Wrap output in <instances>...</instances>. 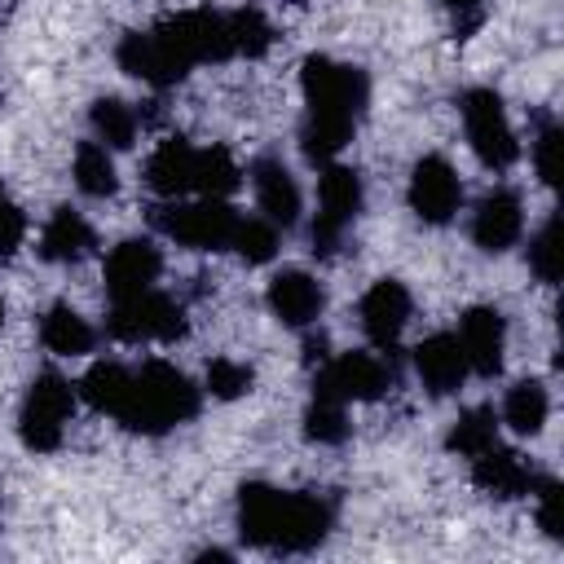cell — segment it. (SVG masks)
Returning a JSON list of instances; mask_svg holds the SVG:
<instances>
[{
  "label": "cell",
  "instance_id": "obj_1",
  "mask_svg": "<svg viewBox=\"0 0 564 564\" xmlns=\"http://www.w3.org/2000/svg\"><path fill=\"white\" fill-rule=\"evenodd\" d=\"M115 62L123 75L150 84V88H172L181 84L194 66H220L234 62L229 44V18L225 9H185L172 13L145 31H128L115 48Z\"/></svg>",
  "mask_w": 564,
  "mask_h": 564
},
{
  "label": "cell",
  "instance_id": "obj_2",
  "mask_svg": "<svg viewBox=\"0 0 564 564\" xmlns=\"http://www.w3.org/2000/svg\"><path fill=\"white\" fill-rule=\"evenodd\" d=\"M300 97H304V119H300V150L308 163H330L348 150L357 137V123L370 106V75L352 62L313 53L300 66Z\"/></svg>",
  "mask_w": 564,
  "mask_h": 564
},
{
  "label": "cell",
  "instance_id": "obj_3",
  "mask_svg": "<svg viewBox=\"0 0 564 564\" xmlns=\"http://www.w3.org/2000/svg\"><path fill=\"white\" fill-rule=\"evenodd\" d=\"M238 538L269 555H308L335 529V502L308 489H278L247 480L234 502Z\"/></svg>",
  "mask_w": 564,
  "mask_h": 564
},
{
  "label": "cell",
  "instance_id": "obj_4",
  "mask_svg": "<svg viewBox=\"0 0 564 564\" xmlns=\"http://www.w3.org/2000/svg\"><path fill=\"white\" fill-rule=\"evenodd\" d=\"M203 410V388L172 361L150 357L132 370L128 379V397L115 410L119 427L137 432V436H163L181 423H189Z\"/></svg>",
  "mask_w": 564,
  "mask_h": 564
},
{
  "label": "cell",
  "instance_id": "obj_5",
  "mask_svg": "<svg viewBox=\"0 0 564 564\" xmlns=\"http://www.w3.org/2000/svg\"><path fill=\"white\" fill-rule=\"evenodd\" d=\"M79 410V388L62 370H40L18 405V441L31 454H53L66 441V427Z\"/></svg>",
  "mask_w": 564,
  "mask_h": 564
},
{
  "label": "cell",
  "instance_id": "obj_6",
  "mask_svg": "<svg viewBox=\"0 0 564 564\" xmlns=\"http://www.w3.org/2000/svg\"><path fill=\"white\" fill-rule=\"evenodd\" d=\"M366 207V181L357 167L330 159L322 163V176H317V212H313V225H308V242L317 256H335L344 251L357 216Z\"/></svg>",
  "mask_w": 564,
  "mask_h": 564
},
{
  "label": "cell",
  "instance_id": "obj_7",
  "mask_svg": "<svg viewBox=\"0 0 564 564\" xmlns=\"http://www.w3.org/2000/svg\"><path fill=\"white\" fill-rule=\"evenodd\" d=\"M458 119H463V137L476 154L480 167L489 172H507L516 167L520 159V137L511 128V115H507V101L498 88L489 84H476L458 97Z\"/></svg>",
  "mask_w": 564,
  "mask_h": 564
},
{
  "label": "cell",
  "instance_id": "obj_8",
  "mask_svg": "<svg viewBox=\"0 0 564 564\" xmlns=\"http://www.w3.org/2000/svg\"><path fill=\"white\" fill-rule=\"evenodd\" d=\"M238 207L229 198H167L159 212H154V225L163 238H172L176 247H189V251H229L234 242V229H238Z\"/></svg>",
  "mask_w": 564,
  "mask_h": 564
},
{
  "label": "cell",
  "instance_id": "obj_9",
  "mask_svg": "<svg viewBox=\"0 0 564 564\" xmlns=\"http://www.w3.org/2000/svg\"><path fill=\"white\" fill-rule=\"evenodd\" d=\"M189 322L185 308L163 295L159 286L128 295V300H110V317H106V335L119 344H176L185 339Z\"/></svg>",
  "mask_w": 564,
  "mask_h": 564
},
{
  "label": "cell",
  "instance_id": "obj_10",
  "mask_svg": "<svg viewBox=\"0 0 564 564\" xmlns=\"http://www.w3.org/2000/svg\"><path fill=\"white\" fill-rule=\"evenodd\" d=\"M388 388H392V366L375 348L335 352L313 370V397H330V401H344V405L379 401Z\"/></svg>",
  "mask_w": 564,
  "mask_h": 564
},
{
  "label": "cell",
  "instance_id": "obj_11",
  "mask_svg": "<svg viewBox=\"0 0 564 564\" xmlns=\"http://www.w3.org/2000/svg\"><path fill=\"white\" fill-rule=\"evenodd\" d=\"M405 203L423 225H449L463 207V176L445 154H423L410 167Z\"/></svg>",
  "mask_w": 564,
  "mask_h": 564
},
{
  "label": "cell",
  "instance_id": "obj_12",
  "mask_svg": "<svg viewBox=\"0 0 564 564\" xmlns=\"http://www.w3.org/2000/svg\"><path fill=\"white\" fill-rule=\"evenodd\" d=\"M410 313H414V295L401 278H375L366 286V295L357 300V322L375 352H392L401 344Z\"/></svg>",
  "mask_w": 564,
  "mask_h": 564
},
{
  "label": "cell",
  "instance_id": "obj_13",
  "mask_svg": "<svg viewBox=\"0 0 564 564\" xmlns=\"http://www.w3.org/2000/svg\"><path fill=\"white\" fill-rule=\"evenodd\" d=\"M159 278H163V247L154 238H119L101 260V282L110 300L141 295L159 286Z\"/></svg>",
  "mask_w": 564,
  "mask_h": 564
},
{
  "label": "cell",
  "instance_id": "obj_14",
  "mask_svg": "<svg viewBox=\"0 0 564 564\" xmlns=\"http://www.w3.org/2000/svg\"><path fill=\"white\" fill-rule=\"evenodd\" d=\"M524 238V198L511 185H494L471 207V242L485 256H502Z\"/></svg>",
  "mask_w": 564,
  "mask_h": 564
},
{
  "label": "cell",
  "instance_id": "obj_15",
  "mask_svg": "<svg viewBox=\"0 0 564 564\" xmlns=\"http://www.w3.org/2000/svg\"><path fill=\"white\" fill-rule=\"evenodd\" d=\"M264 308L291 330H313L326 313V286L308 269H278L264 286Z\"/></svg>",
  "mask_w": 564,
  "mask_h": 564
},
{
  "label": "cell",
  "instance_id": "obj_16",
  "mask_svg": "<svg viewBox=\"0 0 564 564\" xmlns=\"http://www.w3.org/2000/svg\"><path fill=\"white\" fill-rule=\"evenodd\" d=\"M454 335L463 344V357H467V370L471 375H480V379L502 375V361H507V317H502V308L471 304L458 317V330Z\"/></svg>",
  "mask_w": 564,
  "mask_h": 564
},
{
  "label": "cell",
  "instance_id": "obj_17",
  "mask_svg": "<svg viewBox=\"0 0 564 564\" xmlns=\"http://www.w3.org/2000/svg\"><path fill=\"white\" fill-rule=\"evenodd\" d=\"M247 181H251V194H256V212L264 220H273L278 229H291L304 212V189L295 181V172L278 159V154H260L251 167H247Z\"/></svg>",
  "mask_w": 564,
  "mask_h": 564
},
{
  "label": "cell",
  "instance_id": "obj_18",
  "mask_svg": "<svg viewBox=\"0 0 564 564\" xmlns=\"http://www.w3.org/2000/svg\"><path fill=\"white\" fill-rule=\"evenodd\" d=\"M467 463H471V485L485 489L489 498H529L542 480V471L520 449H511L502 441H494L489 449H480Z\"/></svg>",
  "mask_w": 564,
  "mask_h": 564
},
{
  "label": "cell",
  "instance_id": "obj_19",
  "mask_svg": "<svg viewBox=\"0 0 564 564\" xmlns=\"http://www.w3.org/2000/svg\"><path fill=\"white\" fill-rule=\"evenodd\" d=\"M414 375L419 383L432 392V397H454L463 383H467V357H463V344L454 330H432L427 339L414 344Z\"/></svg>",
  "mask_w": 564,
  "mask_h": 564
},
{
  "label": "cell",
  "instance_id": "obj_20",
  "mask_svg": "<svg viewBox=\"0 0 564 564\" xmlns=\"http://www.w3.org/2000/svg\"><path fill=\"white\" fill-rule=\"evenodd\" d=\"M35 251H40V260H48V264H79V260H88V256L97 251V229L84 220V212L57 207V212L44 220Z\"/></svg>",
  "mask_w": 564,
  "mask_h": 564
},
{
  "label": "cell",
  "instance_id": "obj_21",
  "mask_svg": "<svg viewBox=\"0 0 564 564\" xmlns=\"http://www.w3.org/2000/svg\"><path fill=\"white\" fill-rule=\"evenodd\" d=\"M194 154H198V145H189L181 132L176 137H163L150 150V159H145V185L159 198H185V194H194Z\"/></svg>",
  "mask_w": 564,
  "mask_h": 564
},
{
  "label": "cell",
  "instance_id": "obj_22",
  "mask_svg": "<svg viewBox=\"0 0 564 564\" xmlns=\"http://www.w3.org/2000/svg\"><path fill=\"white\" fill-rule=\"evenodd\" d=\"M40 344L53 352V357H84L97 348V330L93 322L70 308V304H48L40 313Z\"/></svg>",
  "mask_w": 564,
  "mask_h": 564
},
{
  "label": "cell",
  "instance_id": "obj_23",
  "mask_svg": "<svg viewBox=\"0 0 564 564\" xmlns=\"http://www.w3.org/2000/svg\"><path fill=\"white\" fill-rule=\"evenodd\" d=\"M551 419V388L542 379H516L502 397V410H498V423L511 427L516 436H538Z\"/></svg>",
  "mask_w": 564,
  "mask_h": 564
},
{
  "label": "cell",
  "instance_id": "obj_24",
  "mask_svg": "<svg viewBox=\"0 0 564 564\" xmlns=\"http://www.w3.org/2000/svg\"><path fill=\"white\" fill-rule=\"evenodd\" d=\"M88 128H93V141H101L106 150H132L141 132V115L123 97H97L88 106Z\"/></svg>",
  "mask_w": 564,
  "mask_h": 564
},
{
  "label": "cell",
  "instance_id": "obj_25",
  "mask_svg": "<svg viewBox=\"0 0 564 564\" xmlns=\"http://www.w3.org/2000/svg\"><path fill=\"white\" fill-rule=\"evenodd\" d=\"M70 176H75V189H79L84 198H115V194H119L115 150H106L101 141H79V145H75Z\"/></svg>",
  "mask_w": 564,
  "mask_h": 564
},
{
  "label": "cell",
  "instance_id": "obj_26",
  "mask_svg": "<svg viewBox=\"0 0 564 564\" xmlns=\"http://www.w3.org/2000/svg\"><path fill=\"white\" fill-rule=\"evenodd\" d=\"M128 379H132V366H123V361H93L79 375L75 388H79V401H88L97 414H110L115 419V410L128 397Z\"/></svg>",
  "mask_w": 564,
  "mask_h": 564
},
{
  "label": "cell",
  "instance_id": "obj_27",
  "mask_svg": "<svg viewBox=\"0 0 564 564\" xmlns=\"http://www.w3.org/2000/svg\"><path fill=\"white\" fill-rule=\"evenodd\" d=\"M498 414H494V405H467V410H458V419L449 423V432H445V449L449 454H458V458H476L480 449H489L494 441H498Z\"/></svg>",
  "mask_w": 564,
  "mask_h": 564
},
{
  "label": "cell",
  "instance_id": "obj_28",
  "mask_svg": "<svg viewBox=\"0 0 564 564\" xmlns=\"http://www.w3.org/2000/svg\"><path fill=\"white\" fill-rule=\"evenodd\" d=\"M242 185V167L225 145H203L194 154V194L203 198H229Z\"/></svg>",
  "mask_w": 564,
  "mask_h": 564
},
{
  "label": "cell",
  "instance_id": "obj_29",
  "mask_svg": "<svg viewBox=\"0 0 564 564\" xmlns=\"http://www.w3.org/2000/svg\"><path fill=\"white\" fill-rule=\"evenodd\" d=\"M229 44H234V57H264L273 48V22L256 9V4H242V9H229Z\"/></svg>",
  "mask_w": 564,
  "mask_h": 564
},
{
  "label": "cell",
  "instance_id": "obj_30",
  "mask_svg": "<svg viewBox=\"0 0 564 564\" xmlns=\"http://www.w3.org/2000/svg\"><path fill=\"white\" fill-rule=\"evenodd\" d=\"M529 273L542 282V286H555L560 282V264H564V247H560V212H551L533 234H529Z\"/></svg>",
  "mask_w": 564,
  "mask_h": 564
},
{
  "label": "cell",
  "instance_id": "obj_31",
  "mask_svg": "<svg viewBox=\"0 0 564 564\" xmlns=\"http://www.w3.org/2000/svg\"><path fill=\"white\" fill-rule=\"evenodd\" d=\"M278 247H282V229L264 216H242L234 229V242H229V251L247 264H269L278 256Z\"/></svg>",
  "mask_w": 564,
  "mask_h": 564
},
{
  "label": "cell",
  "instance_id": "obj_32",
  "mask_svg": "<svg viewBox=\"0 0 564 564\" xmlns=\"http://www.w3.org/2000/svg\"><path fill=\"white\" fill-rule=\"evenodd\" d=\"M348 432H352V423H348V405H344V401L308 397V410H304V441H313V445H344Z\"/></svg>",
  "mask_w": 564,
  "mask_h": 564
},
{
  "label": "cell",
  "instance_id": "obj_33",
  "mask_svg": "<svg viewBox=\"0 0 564 564\" xmlns=\"http://www.w3.org/2000/svg\"><path fill=\"white\" fill-rule=\"evenodd\" d=\"M256 383V370L247 361H234V357H216L207 361V375H203V392L216 397V401H238L247 397Z\"/></svg>",
  "mask_w": 564,
  "mask_h": 564
},
{
  "label": "cell",
  "instance_id": "obj_34",
  "mask_svg": "<svg viewBox=\"0 0 564 564\" xmlns=\"http://www.w3.org/2000/svg\"><path fill=\"white\" fill-rule=\"evenodd\" d=\"M560 145H564V128L555 119H542L533 141H529V159H533V172L546 189L560 185Z\"/></svg>",
  "mask_w": 564,
  "mask_h": 564
},
{
  "label": "cell",
  "instance_id": "obj_35",
  "mask_svg": "<svg viewBox=\"0 0 564 564\" xmlns=\"http://www.w3.org/2000/svg\"><path fill=\"white\" fill-rule=\"evenodd\" d=\"M533 498H538V529L551 542H564V489H560V480L555 476H542L538 489H533Z\"/></svg>",
  "mask_w": 564,
  "mask_h": 564
},
{
  "label": "cell",
  "instance_id": "obj_36",
  "mask_svg": "<svg viewBox=\"0 0 564 564\" xmlns=\"http://www.w3.org/2000/svg\"><path fill=\"white\" fill-rule=\"evenodd\" d=\"M22 242H26V212L0 181V260H13L22 251Z\"/></svg>",
  "mask_w": 564,
  "mask_h": 564
},
{
  "label": "cell",
  "instance_id": "obj_37",
  "mask_svg": "<svg viewBox=\"0 0 564 564\" xmlns=\"http://www.w3.org/2000/svg\"><path fill=\"white\" fill-rule=\"evenodd\" d=\"M441 4L458 18V26H471L480 18V9H485V0H441Z\"/></svg>",
  "mask_w": 564,
  "mask_h": 564
},
{
  "label": "cell",
  "instance_id": "obj_38",
  "mask_svg": "<svg viewBox=\"0 0 564 564\" xmlns=\"http://www.w3.org/2000/svg\"><path fill=\"white\" fill-rule=\"evenodd\" d=\"M194 560H220V564H225V560H234V551H220V546H207V551H198Z\"/></svg>",
  "mask_w": 564,
  "mask_h": 564
},
{
  "label": "cell",
  "instance_id": "obj_39",
  "mask_svg": "<svg viewBox=\"0 0 564 564\" xmlns=\"http://www.w3.org/2000/svg\"><path fill=\"white\" fill-rule=\"evenodd\" d=\"M0 326H4V300H0Z\"/></svg>",
  "mask_w": 564,
  "mask_h": 564
}]
</instances>
